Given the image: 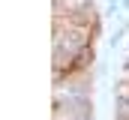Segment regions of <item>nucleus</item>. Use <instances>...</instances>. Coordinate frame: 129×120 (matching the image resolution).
I'll use <instances>...</instances> for the list:
<instances>
[{
	"label": "nucleus",
	"instance_id": "1",
	"mask_svg": "<svg viewBox=\"0 0 129 120\" xmlns=\"http://www.w3.org/2000/svg\"><path fill=\"white\" fill-rule=\"evenodd\" d=\"M114 120H129V99H114Z\"/></svg>",
	"mask_w": 129,
	"mask_h": 120
},
{
	"label": "nucleus",
	"instance_id": "2",
	"mask_svg": "<svg viewBox=\"0 0 129 120\" xmlns=\"http://www.w3.org/2000/svg\"><path fill=\"white\" fill-rule=\"evenodd\" d=\"M129 30V21H123V24H120V27L114 30V33H111V36H108V45H111V48H117V45H120V39H123V33H126Z\"/></svg>",
	"mask_w": 129,
	"mask_h": 120
}]
</instances>
